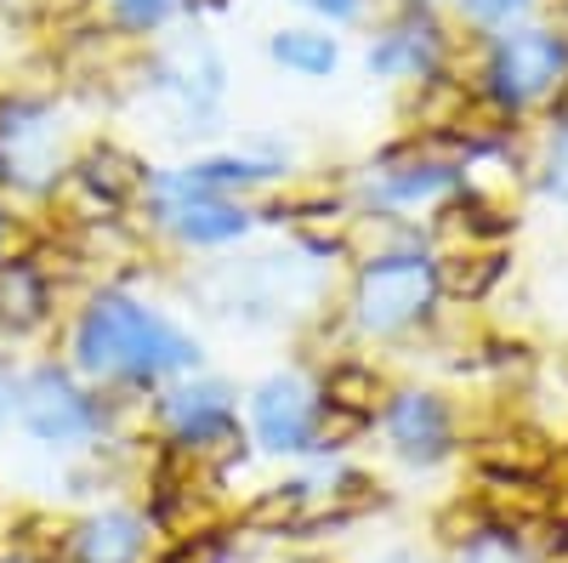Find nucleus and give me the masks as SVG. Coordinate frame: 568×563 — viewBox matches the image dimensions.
Listing matches in <instances>:
<instances>
[{"instance_id": "7", "label": "nucleus", "mask_w": 568, "mask_h": 563, "mask_svg": "<svg viewBox=\"0 0 568 563\" xmlns=\"http://www.w3.org/2000/svg\"><path fill=\"white\" fill-rule=\"evenodd\" d=\"M160 217L176 233H187V240H233V233L245 228V211H233V205L200 194V188H187V182H171L160 194Z\"/></svg>"}, {"instance_id": "30", "label": "nucleus", "mask_w": 568, "mask_h": 563, "mask_svg": "<svg viewBox=\"0 0 568 563\" xmlns=\"http://www.w3.org/2000/svg\"><path fill=\"white\" fill-rule=\"evenodd\" d=\"M194 7H222V0H194Z\"/></svg>"}, {"instance_id": "32", "label": "nucleus", "mask_w": 568, "mask_h": 563, "mask_svg": "<svg viewBox=\"0 0 568 563\" xmlns=\"http://www.w3.org/2000/svg\"><path fill=\"white\" fill-rule=\"evenodd\" d=\"M0 415H7V410H0Z\"/></svg>"}, {"instance_id": "13", "label": "nucleus", "mask_w": 568, "mask_h": 563, "mask_svg": "<svg viewBox=\"0 0 568 563\" xmlns=\"http://www.w3.org/2000/svg\"><path fill=\"white\" fill-rule=\"evenodd\" d=\"M80 563H131L136 546H142V524L131 512H103V519H91L80 530Z\"/></svg>"}, {"instance_id": "19", "label": "nucleus", "mask_w": 568, "mask_h": 563, "mask_svg": "<svg viewBox=\"0 0 568 563\" xmlns=\"http://www.w3.org/2000/svg\"><path fill=\"white\" fill-rule=\"evenodd\" d=\"M273 58L284 69H302V74H324L336 69V46H329V34H302V29H284L273 40Z\"/></svg>"}, {"instance_id": "18", "label": "nucleus", "mask_w": 568, "mask_h": 563, "mask_svg": "<svg viewBox=\"0 0 568 563\" xmlns=\"http://www.w3.org/2000/svg\"><path fill=\"white\" fill-rule=\"evenodd\" d=\"M324 399H329V410H347V415L369 421V410L382 404V382H375V370H364V364H342V370H329Z\"/></svg>"}, {"instance_id": "31", "label": "nucleus", "mask_w": 568, "mask_h": 563, "mask_svg": "<svg viewBox=\"0 0 568 563\" xmlns=\"http://www.w3.org/2000/svg\"><path fill=\"white\" fill-rule=\"evenodd\" d=\"M393 563H409V557H393Z\"/></svg>"}, {"instance_id": "24", "label": "nucleus", "mask_w": 568, "mask_h": 563, "mask_svg": "<svg viewBox=\"0 0 568 563\" xmlns=\"http://www.w3.org/2000/svg\"><path fill=\"white\" fill-rule=\"evenodd\" d=\"M165 563H222V546H216L211 535H187V541H182V546H176Z\"/></svg>"}, {"instance_id": "5", "label": "nucleus", "mask_w": 568, "mask_h": 563, "mask_svg": "<svg viewBox=\"0 0 568 563\" xmlns=\"http://www.w3.org/2000/svg\"><path fill=\"white\" fill-rule=\"evenodd\" d=\"M58 165V125L40 103H12L0 109V177L18 182H45Z\"/></svg>"}, {"instance_id": "29", "label": "nucleus", "mask_w": 568, "mask_h": 563, "mask_svg": "<svg viewBox=\"0 0 568 563\" xmlns=\"http://www.w3.org/2000/svg\"><path fill=\"white\" fill-rule=\"evenodd\" d=\"M302 7H313V12H324V18H353L358 0H302Z\"/></svg>"}, {"instance_id": "26", "label": "nucleus", "mask_w": 568, "mask_h": 563, "mask_svg": "<svg viewBox=\"0 0 568 563\" xmlns=\"http://www.w3.org/2000/svg\"><path fill=\"white\" fill-rule=\"evenodd\" d=\"M52 7H58V0H0V12L18 18V23H34V18H45Z\"/></svg>"}, {"instance_id": "14", "label": "nucleus", "mask_w": 568, "mask_h": 563, "mask_svg": "<svg viewBox=\"0 0 568 563\" xmlns=\"http://www.w3.org/2000/svg\"><path fill=\"white\" fill-rule=\"evenodd\" d=\"M438 273V291L460 296V302H478L495 279H500V251H455L449 262L433 268Z\"/></svg>"}, {"instance_id": "23", "label": "nucleus", "mask_w": 568, "mask_h": 563, "mask_svg": "<svg viewBox=\"0 0 568 563\" xmlns=\"http://www.w3.org/2000/svg\"><path fill=\"white\" fill-rule=\"evenodd\" d=\"M460 563H529V557H524V552H511L506 541H489V535H484V541H471V546H466Z\"/></svg>"}, {"instance_id": "16", "label": "nucleus", "mask_w": 568, "mask_h": 563, "mask_svg": "<svg viewBox=\"0 0 568 563\" xmlns=\"http://www.w3.org/2000/svg\"><path fill=\"white\" fill-rule=\"evenodd\" d=\"M45 285L34 268H0V324H12V331H29V324L45 313Z\"/></svg>"}, {"instance_id": "12", "label": "nucleus", "mask_w": 568, "mask_h": 563, "mask_svg": "<svg viewBox=\"0 0 568 563\" xmlns=\"http://www.w3.org/2000/svg\"><path fill=\"white\" fill-rule=\"evenodd\" d=\"M160 74L182 91V98H200V103H211L222 91V63L211 58V46H200V40H176L165 52V63H160Z\"/></svg>"}, {"instance_id": "2", "label": "nucleus", "mask_w": 568, "mask_h": 563, "mask_svg": "<svg viewBox=\"0 0 568 563\" xmlns=\"http://www.w3.org/2000/svg\"><path fill=\"white\" fill-rule=\"evenodd\" d=\"M438 296V273L420 257H375L358 279V324L375 336H393L415 324Z\"/></svg>"}, {"instance_id": "4", "label": "nucleus", "mask_w": 568, "mask_h": 563, "mask_svg": "<svg viewBox=\"0 0 568 563\" xmlns=\"http://www.w3.org/2000/svg\"><path fill=\"white\" fill-rule=\"evenodd\" d=\"M23 421H29V433L45 439V444H74L85 439L91 428H98V410H91V399L63 382L58 370H40L34 382H23V399H18Z\"/></svg>"}, {"instance_id": "8", "label": "nucleus", "mask_w": 568, "mask_h": 563, "mask_svg": "<svg viewBox=\"0 0 568 563\" xmlns=\"http://www.w3.org/2000/svg\"><path fill=\"white\" fill-rule=\"evenodd\" d=\"M165 421L187 439V444H211V439H227L233 433V404L216 382H200V388H176L165 399Z\"/></svg>"}, {"instance_id": "3", "label": "nucleus", "mask_w": 568, "mask_h": 563, "mask_svg": "<svg viewBox=\"0 0 568 563\" xmlns=\"http://www.w3.org/2000/svg\"><path fill=\"white\" fill-rule=\"evenodd\" d=\"M562 69H568L562 40H551V34H511L500 52H495V69H489L495 103L511 109V103L540 98V91H551L562 80Z\"/></svg>"}, {"instance_id": "10", "label": "nucleus", "mask_w": 568, "mask_h": 563, "mask_svg": "<svg viewBox=\"0 0 568 563\" xmlns=\"http://www.w3.org/2000/svg\"><path fill=\"white\" fill-rule=\"evenodd\" d=\"M74 182H80L103 211H114V205H125L136 188H142V165H136L131 154H120V149H91V154L80 160Z\"/></svg>"}, {"instance_id": "28", "label": "nucleus", "mask_w": 568, "mask_h": 563, "mask_svg": "<svg viewBox=\"0 0 568 563\" xmlns=\"http://www.w3.org/2000/svg\"><path fill=\"white\" fill-rule=\"evenodd\" d=\"M551 188H557V200H568V137H562L557 154H551Z\"/></svg>"}, {"instance_id": "21", "label": "nucleus", "mask_w": 568, "mask_h": 563, "mask_svg": "<svg viewBox=\"0 0 568 563\" xmlns=\"http://www.w3.org/2000/svg\"><path fill=\"white\" fill-rule=\"evenodd\" d=\"M256 177H262V165H251V160H211V165H194L182 182L205 194L211 182H256Z\"/></svg>"}, {"instance_id": "25", "label": "nucleus", "mask_w": 568, "mask_h": 563, "mask_svg": "<svg viewBox=\"0 0 568 563\" xmlns=\"http://www.w3.org/2000/svg\"><path fill=\"white\" fill-rule=\"evenodd\" d=\"M529 0H466V12L471 18H484V23H500V18H511V12H524Z\"/></svg>"}, {"instance_id": "22", "label": "nucleus", "mask_w": 568, "mask_h": 563, "mask_svg": "<svg viewBox=\"0 0 568 563\" xmlns=\"http://www.w3.org/2000/svg\"><path fill=\"white\" fill-rule=\"evenodd\" d=\"M318 444H347V439H358L364 433V415H347V410H329L324 421H318Z\"/></svg>"}, {"instance_id": "9", "label": "nucleus", "mask_w": 568, "mask_h": 563, "mask_svg": "<svg viewBox=\"0 0 568 563\" xmlns=\"http://www.w3.org/2000/svg\"><path fill=\"white\" fill-rule=\"evenodd\" d=\"M387 428H393V444L404 455H415V461H433L449 444V415H444V404L433 393H404L393 404V415H387Z\"/></svg>"}, {"instance_id": "17", "label": "nucleus", "mask_w": 568, "mask_h": 563, "mask_svg": "<svg viewBox=\"0 0 568 563\" xmlns=\"http://www.w3.org/2000/svg\"><path fill=\"white\" fill-rule=\"evenodd\" d=\"M500 233H506V217L484 211L478 200H455V205H444V217H438V240L466 245V251H478V240H500Z\"/></svg>"}, {"instance_id": "20", "label": "nucleus", "mask_w": 568, "mask_h": 563, "mask_svg": "<svg viewBox=\"0 0 568 563\" xmlns=\"http://www.w3.org/2000/svg\"><path fill=\"white\" fill-rule=\"evenodd\" d=\"M489 519H511V524H529L546 512V495L529 484V479H495V495H489Z\"/></svg>"}, {"instance_id": "27", "label": "nucleus", "mask_w": 568, "mask_h": 563, "mask_svg": "<svg viewBox=\"0 0 568 563\" xmlns=\"http://www.w3.org/2000/svg\"><path fill=\"white\" fill-rule=\"evenodd\" d=\"M165 7H171V0H120V12L131 23H154V18H165Z\"/></svg>"}, {"instance_id": "6", "label": "nucleus", "mask_w": 568, "mask_h": 563, "mask_svg": "<svg viewBox=\"0 0 568 563\" xmlns=\"http://www.w3.org/2000/svg\"><path fill=\"white\" fill-rule=\"evenodd\" d=\"M256 433L273 450H307L313 439V393L302 375H273L256 393Z\"/></svg>"}, {"instance_id": "11", "label": "nucleus", "mask_w": 568, "mask_h": 563, "mask_svg": "<svg viewBox=\"0 0 568 563\" xmlns=\"http://www.w3.org/2000/svg\"><path fill=\"white\" fill-rule=\"evenodd\" d=\"M478 461L495 479H540L551 466V444L529 428H511V433H495L489 444H478Z\"/></svg>"}, {"instance_id": "15", "label": "nucleus", "mask_w": 568, "mask_h": 563, "mask_svg": "<svg viewBox=\"0 0 568 563\" xmlns=\"http://www.w3.org/2000/svg\"><path fill=\"white\" fill-rule=\"evenodd\" d=\"M438 40H433V23H409V29H393L382 46L369 52V63L382 74H420L426 63H433Z\"/></svg>"}, {"instance_id": "1", "label": "nucleus", "mask_w": 568, "mask_h": 563, "mask_svg": "<svg viewBox=\"0 0 568 563\" xmlns=\"http://www.w3.org/2000/svg\"><path fill=\"white\" fill-rule=\"evenodd\" d=\"M80 364L91 375H125V382H154L182 364H194V342L149 308H136L125 296H103L91 302V313L80 319Z\"/></svg>"}]
</instances>
